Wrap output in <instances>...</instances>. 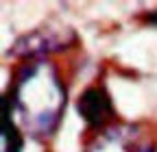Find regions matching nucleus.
<instances>
[{"mask_svg": "<svg viewBox=\"0 0 157 152\" xmlns=\"http://www.w3.org/2000/svg\"><path fill=\"white\" fill-rule=\"evenodd\" d=\"M76 111L78 115L85 120V124L90 128H103L111 118H113V104L109 93L103 87H87L76 102Z\"/></svg>", "mask_w": 157, "mask_h": 152, "instance_id": "nucleus-1", "label": "nucleus"}, {"mask_svg": "<svg viewBox=\"0 0 157 152\" xmlns=\"http://www.w3.org/2000/svg\"><path fill=\"white\" fill-rule=\"evenodd\" d=\"M61 48H66V44H61V39L52 37L50 33L35 31L31 35H24L22 39H17L11 54L26 59V56H42L46 52H55V50H61Z\"/></svg>", "mask_w": 157, "mask_h": 152, "instance_id": "nucleus-2", "label": "nucleus"}, {"mask_svg": "<svg viewBox=\"0 0 157 152\" xmlns=\"http://www.w3.org/2000/svg\"><path fill=\"white\" fill-rule=\"evenodd\" d=\"M2 152H22L24 139L20 135L17 126L13 124V109L11 104L2 98Z\"/></svg>", "mask_w": 157, "mask_h": 152, "instance_id": "nucleus-3", "label": "nucleus"}, {"mask_svg": "<svg viewBox=\"0 0 157 152\" xmlns=\"http://www.w3.org/2000/svg\"><path fill=\"white\" fill-rule=\"evenodd\" d=\"M133 152H155V148L153 146H137Z\"/></svg>", "mask_w": 157, "mask_h": 152, "instance_id": "nucleus-4", "label": "nucleus"}, {"mask_svg": "<svg viewBox=\"0 0 157 152\" xmlns=\"http://www.w3.org/2000/svg\"><path fill=\"white\" fill-rule=\"evenodd\" d=\"M146 20H148L151 24H157V11H155V13H148V15H146Z\"/></svg>", "mask_w": 157, "mask_h": 152, "instance_id": "nucleus-5", "label": "nucleus"}]
</instances>
